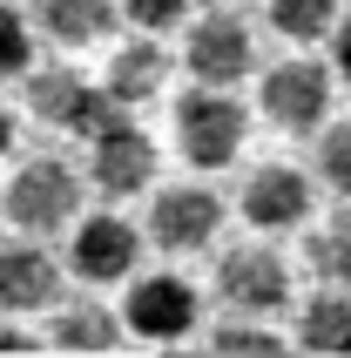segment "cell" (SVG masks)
Returning <instances> with one entry per match:
<instances>
[{
	"label": "cell",
	"mask_w": 351,
	"mask_h": 358,
	"mask_svg": "<svg viewBox=\"0 0 351 358\" xmlns=\"http://www.w3.org/2000/svg\"><path fill=\"white\" fill-rule=\"evenodd\" d=\"M34 34L61 55H81V48H108L122 27V7L115 0H34Z\"/></svg>",
	"instance_id": "9a60e30c"
},
{
	"label": "cell",
	"mask_w": 351,
	"mask_h": 358,
	"mask_svg": "<svg viewBox=\"0 0 351 358\" xmlns=\"http://www.w3.org/2000/svg\"><path fill=\"white\" fill-rule=\"evenodd\" d=\"M7 149H14V108L0 101V156H7Z\"/></svg>",
	"instance_id": "603a6c76"
},
{
	"label": "cell",
	"mask_w": 351,
	"mask_h": 358,
	"mask_svg": "<svg viewBox=\"0 0 351 358\" xmlns=\"http://www.w3.org/2000/svg\"><path fill=\"white\" fill-rule=\"evenodd\" d=\"M81 149H88V156H81V182H88L101 203H136V196H149L162 182V149H156V136H149L136 115H115L101 136L81 142Z\"/></svg>",
	"instance_id": "9c48e42d"
},
{
	"label": "cell",
	"mask_w": 351,
	"mask_h": 358,
	"mask_svg": "<svg viewBox=\"0 0 351 358\" xmlns=\"http://www.w3.org/2000/svg\"><path fill=\"white\" fill-rule=\"evenodd\" d=\"M122 7V20H136V34H169V27H182V20L203 7V0H115Z\"/></svg>",
	"instance_id": "44dd1931"
},
{
	"label": "cell",
	"mask_w": 351,
	"mask_h": 358,
	"mask_svg": "<svg viewBox=\"0 0 351 358\" xmlns=\"http://www.w3.org/2000/svg\"><path fill=\"white\" fill-rule=\"evenodd\" d=\"M230 7H236V0H230Z\"/></svg>",
	"instance_id": "484cf974"
},
{
	"label": "cell",
	"mask_w": 351,
	"mask_h": 358,
	"mask_svg": "<svg viewBox=\"0 0 351 358\" xmlns=\"http://www.w3.org/2000/svg\"><path fill=\"white\" fill-rule=\"evenodd\" d=\"M297 237H304L297 264L311 271V284H324V291H351V203H345V210L311 217Z\"/></svg>",
	"instance_id": "e0dca14e"
},
{
	"label": "cell",
	"mask_w": 351,
	"mask_h": 358,
	"mask_svg": "<svg viewBox=\"0 0 351 358\" xmlns=\"http://www.w3.org/2000/svg\"><path fill=\"white\" fill-rule=\"evenodd\" d=\"M324 41H331V61H324L331 81H345V88H351V14H338V27H331Z\"/></svg>",
	"instance_id": "7402d4cb"
},
{
	"label": "cell",
	"mask_w": 351,
	"mask_h": 358,
	"mask_svg": "<svg viewBox=\"0 0 351 358\" xmlns=\"http://www.w3.org/2000/svg\"><path fill=\"white\" fill-rule=\"evenodd\" d=\"M88 210V182L68 156H27L14 162V176L0 189V217L14 223V237H61L68 223Z\"/></svg>",
	"instance_id": "3957f363"
},
{
	"label": "cell",
	"mask_w": 351,
	"mask_h": 358,
	"mask_svg": "<svg viewBox=\"0 0 351 358\" xmlns=\"http://www.w3.org/2000/svg\"><path fill=\"white\" fill-rule=\"evenodd\" d=\"M169 136H176V156L189 162L196 176H216L250 142V101L236 88H182L169 101Z\"/></svg>",
	"instance_id": "7a4b0ae2"
},
{
	"label": "cell",
	"mask_w": 351,
	"mask_h": 358,
	"mask_svg": "<svg viewBox=\"0 0 351 358\" xmlns=\"http://www.w3.org/2000/svg\"><path fill=\"white\" fill-rule=\"evenodd\" d=\"M236 217L250 237H297L317 217V182L304 162H250L236 182Z\"/></svg>",
	"instance_id": "8fae6325"
},
{
	"label": "cell",
	"mask_w": 351,
	"mask_h": 358,
	"mask_svg": "<svg viewBox=\"0 0 351 358\" xmlns=\"http://www.w3.org/2000/svg\"><path fill=\"white\" fill-rule=\"evenodd\" d=\"M230 318H250V324H271L297 304V264L277 250L271 237H250V243H223L210 264V291Z\"/></svg>",
	"instance_id": "6da1fadb"
},
{
	"label": "cell",
	"mask_w": 351,
	"mask_h": 358,
	"mask_svg": "<svg viewBox=\"0 0 351 358\" xmlns=\"http://www.w3.org/2000/svg\"><path fill=\"white\" fill-rule=\"evenodd\" d=\"M20 88H27V108H34V122H48V129H61V136H101L108 122L122 115L115 101L101 95L95 75H81L75 61H34L27 75H20Z\"/></svg>",
	"instance_id": "30bf717a"
},
{
	"label": "cell",
	"mask_w": 351,
	"mask_h": 358,
	"mask_svg": "<svg viewBox=\"0 0 351 358\" xmlns=\"http://www.w3.org/2000/svg\"><path fill=\"white\" fill-rule=\"evenodd\" d=\"M149 257V243H142V223H129L122 210H81L68 223V257L61 271L81 284V291H115L129 284Z\"/></svg>",
	"instance_id": "ba28073f"
},
{
	"label": "cell",
	"mask_w": 351,
	"mask_h": 358,
	"mask_svg": "<svg viewBox=\"0 0 351 358\" xmlns=\"http://www.w3.org/2000/svg\"><path fill=\"white\" fill-rule=\"evenodd\" d=\"M176 75V55L162 48L156 34H122L108 41V61H101V95L115 101L122 115H136V108H149V101H162V88H169Z\"/></svg>",
	"instance_id": "5bb4252c"
},
{
	"label": "cell",
	"mask_w": 351,
	"mask_h": 358,
	"mask_svg": "<svg viewBox=\"0 0 351 358\" xmlns=\"http://www.w3.org/2000/svg\"><path fill=\"white\" fill-rule=\"evenodd\" d=\"M284 318H291V338L304 345V352L351 358V291H324V284H311Z\"/></svg>",
	"instance_id": "2e32d148"
},
{
	"label": "cell",
	"mask_w": 351,
	"mask_h": 358,
	"mask_svg": "<svg viewBox=\"0 0 351 358\" xmlns=\"http://www.w3.org/2000/svg\"><path fill=\"white\" fill-rule=\"evenodd\" d=\"M68 291V271L41 237H0V318H41Z\"/></svg>",
	"instance_id": "4fadbf2b"
},
{
	"label": "cell",
	"mask_w": 351,
	"mask_h": 358,
	"mask_svg": "<svg viewBox=\"0 0 351 358\" xmlns=\"http://www.w3.org/2000/svg\"><path fill=\"white\" fill-rule=\"evenodd\" d=\"M257 115L277 136H317L338 115V81L317 55H284L271 68H257Z\"/></svg>",
	"instance_id": "52a82bcc"
},
{
	"label": "cell",
	"mask_w": 351,
	"mask_h": 358,
	"mask_svg": "<svg viewBox=\"0 0 351 358\" xmlns=\"http://www.w3.org/2000/svg\"><path fill=\"white\" fill-rule=\"evenodd\" d=\"M311 182H317V196H338L351 203V115H331L324 129L311 136Z\"/></svg>",
	"instance_id": "d6986e66"
},
{
	"label": "cell",
	"mask_w": 351,
	"mask_h": 358,
	"mask_svg": "<svg viewBox=\"0 0 351 358\" xmlns=\"http://www.w3.org/2000/svg\"><path fill=\"white\" fill-rule=\"evenodd\" d=\"M223 223H230V203L216 196L203 176L156 182L149 189V210H142V243L162 250V257H203V250H216Z\"/></svg>",
	"instance_id": "8992f818"
},
{
	"label": "cell",
	"mask_w": 351,
	"mask_h": 358,
	"mask_svg": "<svg viewBox=\"0 0 351 358\" xmlns=\"http://www.w3.org/2000/svg\"><path fill=\"white\" fill-rule=\"evenodd\" d=\"M27 358H55V352H27Z\"/></svg>",
	"instance_id": "cb8c5ba5"
},
{
	"label": "cell",
	"mask_w": 351,
	"mask_h": 358,
	"mask_svg": "<svg viewBox=\"0 0 351 358\" xmlns=\"http://www.w3.org/2000/svg\"><path fill=\"white\" fill-rule=\"evenodd\" d=\"M182 68H189V88H243V81L264 68V48H257V20L230 0L216 7H196L182 20Z\"/></svg>",
	"instance_id": "277c9868"
},
{
	"label": "cell",
	"mask_w": 351,
	"mask_h": 358,
	"mask_svg": "<svg viewBox=\"0 0 351 358\" xmlns=\"http://www.w3.org/2000/svg\"><path fill=\"white\" fill-rule=\"evenodd\" d=\"M41 345L55 358H115L122 352V318L101 291H61L41 311Z\"/></svg>",
	"instance_id": "7c38bea8"
},
{
	"label": "cell",
	"mask_w": 351,
	"mask_h": 358,
	"mask_svg": "<svg viewBox=\"0 0 351 358\" xmlns=\"http://www.w3.org/2000/svg\"><path fill=\"white\" fill-rule=\"evenodd\" d=\"M34 61H41V34H34V20L20 14L14 0H0V81H20Z\"/></svg>",
	"instance_id": "ffe728a7"
},
{
	"label": "cell",
	"mask_w": 351,
	"mask_h": 358,
	"mask_svg": "<svg viewBox=\"0 0 351 358\" xmlns=\"http://www.w3.org/2000/svg\"><path fill=\"white\" fill-rule=\"evenodd\" d=\"M345 0H264V27L291 48H317V41L338 27Z\"/></svg>",
	"instance_id": "ac0fdd59"
},
{
	"label": "cell",
	"mask_w": 351,
	"mask_h": 358,
	"mask_svg": "<svg viewBox=\"0 0 351 358\" xmlns=\"http://www.w3.org/2000/svg\"><path fill=\"white\" fill-rule=\"evenodd\" d=\"M122 338H142V345H189L210 318V298L203 284L182 278V271H136L122 284Z\"/></svg>",
	"instance_id": "5b68a950"
},
{
	"label": "cell",
	"mask_w": 351,
	"mask_h": 358,
	"mask_svg": "<svg viewBox=\"0 0 351 358\" xmlns=\"http://www.w3.org/2000/svg\"><path fill=\"white\" fill-rule=\"evenodd\" d=\"M345 7H351V0H345Z\"/></svg>",
	"instance_id": "d4e9b609"
}]
</instances>
